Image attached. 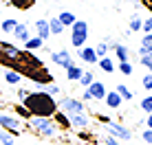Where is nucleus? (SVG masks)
Wrapping results in <instances>:
<instances>
[{
	"label": "nucleus",
	"mask_w": 152,
	"mask_h": 145,
	"mask_svg": "<svg viewBox=\"0 0 152 145\" xmlns=\"http://www.w3.org/2000/svg\"><path fill=\"white\" fill-rule=\"evenodd\" d=\"M22 106L31 112V117H46L51 119L57 112V99L46 95L44 90H31L29 97L22 101Z\"/></svg>",
	"instance_id": "f257e3e1"
},
{
	"label": "nucleus",
	"mask_w": 152,
	"mask_h": 145,
	"mask_svg": "<svg viewBox=\"0 0 152 145\" xmlns=\"http://www.w3.org/2000/svg\"><path fill=\"white\" fill-rule=\"evenodd\" d=\"M29 128L35 134H40L42 138H57V134H60V128L55 125V121L53 119H46V117H31Z\"/></svg>",
	"instance_id": "f03ea898"
},
{
	"label": "nucleus",
	"mask_w": 152,
	"mask_h": 145,
	"mask_svg": "<svg viewBox=\"0 0 152 145\" xmlns=\"http://www.w3.org/2000/svg\"><path fill=\"white\" fill-rule=\"evenodd\" d=\"M57 110L64 112V115H84L86 112V103H84L82 99H77V97H71V95H64L57 99Z\"/></svg>",
	"instance_id": "7ed1b4c3"
},
{
	"label": "nucleus",
	"mask_w": 152,
	"mask_h": 145,
	"mask_svg": "<svg viewBox=\"0 0 152 145\" xmlns=\"http://www.w3.org/2000/svg\"><path fill=\"white\" fill-rule=\"evenodd\" d=\"M88 33H91L88 22H86V20H77V22L71 27V44H73V49H82V46H86Z\"/></svg>",
	"instance_id": "20e7f679"
},
{
	"label": "nucleus",
	"mask_w": 152,
	"mask_h": 145,
	"mask_svg": "<svg viewBox=\"0 0 152 145\" xmlns=\"http://www.w3.org/2000/svg\"><path fill=\"white\" fill-rule=\"evenodd\" d=\"M24 77H27L29 81H33V84H35V90H42L44 86H49V84H53V81H55V77L51 75V70L46 68V66H42V68H33V70H29Z\"/></svg>",
	"instance_id": "39448f33"
},
{
	"label": "nucleus",
	"mask_w": 152,
	"mask_h": 145,
	"mask_svg": "<svg viewBox=\"0 0 152 145\" xmlns=\"http://www.w3.org/2000/svg\"><path fill=\"white\" fill-rule=\"evenodd\" d=\"M106 134L113 136V138H117V141H121V143L132 138V130H128V128H126L124 123H119V121H108L106 123Z\"/></svg>",
	"instance_id": "423d86ee"
},
{
	"label": "nucleus",
	"mask_w": 152,
	"mask_h": 145,
	"mask_svg": "<svg viewBox=\"0 0 152 145\" xmlns=\"http://www.w3.org/2000/svg\"><path fill=\"white\" fill-rule=\"evenodd\" d=\"M0 130L11 132L13 136H18L20 130H22V121L13 115H7V112H0Z\"/></svg>",
	"instance_id": "0eeeda50"
},
{
	"label": "nucleus",
	"mask_w": 152,
	"mask_h": 145,
	"mask_svg": "<svg viewBox=\"0 0 152 145\" xmlns=\"http://www.w3.org/2000/svg\"><path fill=\"white\" fill-rule=\"evenodd\" d=\"M49 59H51V64H55V66H60V68H71L73 64H75V59H73V55L69 53L66 49H60V51H51V55H49Z\"/></svg>",
	"instance_id": "6e6552de"
},
{
	"label": "nucleus",
	"mask_w": 152,
	"mask_h": 145,
	"mask_svg": "<svg viewBox=\"0 0 152 145\" xmlns=\"http://www.w3.org/2000/svg\"><path fill=\"white\" fill-rule=\"evenodd\" d=\"M84 90L91 95V99L93 101H104V97H106V92H108V88L104 86V81H99V79H95L88 88H84Z\"/></svg>",
	"instance_id": "1a4fd4ad"
},
{
	"label": "nucleus",
	"mask_w": 152,
	"mask_h": 145,
	"mask_svg": "<svg viewBox=\"0 0 152 145\" xmlns=\"http://www.w3.org/2000/svg\"><path fill=\"white\" fill-rule=\"evenodd\" d=\"M110 51L115 53V59L117 62H130V49L121 42H113L110 40Z\"/></svg>",
	"instance_id": "9d476101"
},
{
	"label": "nucleus",
	"mask_w": 152,
	"mask_h": 145,
	"mask_svg": "<svg viewBox=\"0 0 152 145\" xmlns=\"http://www.w3.org/2000/svg\"><path fill=\"white\" fill-rule=\"evenodd\" d=\"M77 57H80L84 64H97V53H95V49L93 46H82V49H77Z\"/></svg>",
	"instance_id": "9b49d317"
},
{
	"label": "nucleus",
	"mask_w": 152,
	"mask_h": 145,
	"mask_svg": "<svg viewBox=\"0 0 152 145\" xmlns=\"http://www.w3.org/2000/svg\"><path fill=\"white\" fill-rule=\"evenodd\" d=\"M33 27H35V35H38L40 40H44V42H46V40L51 38V31H49V20H46V18H38V20L33 22Z\"/></svg>",
	"instance_id": "f8f14e48"
},
{
	"label": "nucleus",
	"mask_w": 152,
	"mask_h": 145,
	"mask_svg": "<svg viewBox=\"0 0 152 145\" xmlns=\"http://www.w3.org/2000/svg\"><path fill=\"white\" fill-rule=\"evenodd\" d=\"M13 40H15V42H27V40L31 38V31H29V27H27V24H24V22H18V24H15V29H13Z\"/></svg>",
	"instance_id": "ddd939ff"
},
{
	"label": "nucleus",
	"mask_w": 152,
	"mask_h": 145,
	"mask_svg": "<svg viewBox=\"0 0 152 145\" xmlns=\"http://www.w3.org/2000/svg\"><path fill=\"white\" fill-rule=\"evenodd\" d=\"M71 119V128H75V130H86V128H91V117L84 112V115H73L69 117Z\"/></svg>",
	"instance_id": "4468645a"
},
{
	"label": "nucleus",
	"mask_w": 152,
	"mask_h": 145,
	"mask_svg": "<svg viewBox=\"0 0 152 145\" xmlns=\"http://www.w3.org/2000/svg\"><path fill=\"white\" fill-rule=\"evenodd\" d=\"M104 103H106V108H110V110H119V108H121V103H124V99H121L115 90H108L106 97H104Z\"/></svg>",
	"instance_id": "2eb2a0df"
},
{
	"label": "nucleus",
	"mask_w": 152,
	"mask_h": 145,
	"mask_svg": "<svg viewBox=\"0 0 152 145\" xmlns=\"http://www.w3.org/2000/svg\"><path fill=\"white\" fill-rule=\"evenodd\" d=\"M139 57H145V55H152V33H145L139 42V49H137Z\"/></svg>",
	"instance_id": "dca6fc26"
},
{
	"label": "nucleus",
	"mask_w": 152,
	"mask_h": 145,
	"mask_svg": "<svg viewBox=\"0 0 152 145\" xmlns=\"http://www.w3.org/2000/svg\"><path fill=\"white\" fill-rule=\"evenodd\" d=\"M42 46H44V40H40L38 35H31L27 42L22 44V51H29V53H35V51H40Z\"/></svg>",
	"instance_id": "f3484780"
},
{
	"label": "nucleus",
	"mask_w": 152,
	"mask_h": 145,
	"mask_svg": "<svg viewBox=\"0 0 152 145\" xmlns=\"http://www.w3.org/2000/svg\"><path fill=\"white\" fill-rule=\"evenodd\" d=\"M22 79H24V77L20 75L18 70H11V68L4 70V84H9V86H20V84H22Z\"/></svg>",
	"instance_id": "a211bd4d"
},
{
	"label": "nucleus",
	"mask_w": 152,
	"mask_h": 145,
	"mask_svg": "<svg viewBox=\"0 0 152 145\" xmlns=\"http://www.w3.org/2000/svg\"><path fill=\"white\" fill-rule=\"evenodd\" d=\"M51 119L55 121V125L60 128V130H71V119H69V115H64V112H60V110H57Z\"/></svg>",
	"instance_id": "6ab92c4d"
},
{
	"label": "nucleus",
	"mask_w": 152,
	"mask_h": 145,
	"mask_svg": "<svg viewBox=\"0 0 152 145\" xmlns=\"http://www.w3.org/2000/svg\"><path fill=\"white\" fill-rule=\"evenodd\" d=\"M57 20H60V22L64 24V29H71L73 24L77 22V15L73 13V11H62L60 15H57Z\"/></svg>",
	"instance_id": "aec40b11"
},
{
	"label": "nucleus",
	"mask_w": 152,
	"mask_h": 145,
	"mask_svg": "<svg viewBox=\"0 0 152 145\" xmlns=\"http://www.w3.org/2000/svg\"><path fill=\"white\" fill-rule=\"evenodd\" d=\"M97 66H99V68H102L104 72H108V75L117 70V64H115V59H113V57H102V59H97Z\"/></svg>",
	"instance_id": "412c9836"
},
{
	"label": "nucleus",
	"mask_w": 152,
	"mask_h": 145,
	"mask_svg": "<svg viewBox=\"0 0 152 145\" xmlns=\"http://www.w3.org/2000/svg\"><path fill=\"white\" fill-rule=\"evenodd\" d=\"M93 49H95V53H97L99 59H102V57H108V51H110V40H108V38L102 40V42H97Z\"/></svg>",
	"instance_id": "4be33fe9"
},
{
	"label": "nucleus",
	"mask_w": 152,
	"mask_h": 145,
	"mask_svg": "<svg viewBox=\"0 0 152 145\" xmlns=\"http://www.w3.org/2000/svg\"><path fill=\"white\" fill-rule=\"evenodd\" d=\"M141 24H143V18H141L139 13H132L130 15V22H128V33H139Z\"/></svg>",
	"instance_id": "5701e85b"
},
{
	"label": "nucleus",
	"mask_w": 152,
	"mask_h": 145,
	"mask_svg": "<svg viewBox=\"0 0 152 145\" xmlns=\"http://www.w3.org/2000/svg\"><path fill=\"white\" fill-rule=\"evenodd\" d=\"M82 75H84V68L80 64H73L71 68H66V79H69V81H80Z\"/></svg>",
	"instance_id": "b1692460"
},
{
	"label": "nucleus",
	"mask_w": 152,
	"mask_h": 145,
	"mask_svg": "<svg viewBox=\"0 0 152 145\" xmlns=\"http://www.w3.org/2000/svg\"><path fill=\"white\" fill-rule=\"evenodd\" d=\"M7 4H11L13 9H20V11H27L35 4V0H4Z\"/></svg>",
	"instance_id": "393cba45"
},
{
	"label": "nucleus",
	"mask_w": 152,
	"mask_h": 145,
	"mask_svg": "<svg viewBox=\"0 0 152 145\" xmlns=\"http://www.w3.org/2000/svg\"><path fill=\"white\" fill-rule=\"evenodd\" d=\"M115 92H117L119 97H121L124 101H132V97H134V92L130 90L126 84H117V88H115Z\"/></svg>",
	"instance_id": "a878e982"
},
{
	"label": "nucleus",
	"mask_w": 152,
	"mask_h": 145,
	"mask_svg": "<svg viewBox=\"0 0 152 145\" xmlns=\"http://www.w3.org/2000/svg\"><path fill=\"white\" fill-rule=\"evenodd\" d=\"M49 31H51V35H62V33L66 31V29H64V24L57 20V15L49 20Z\"/></svg>",
	"instance_id": "bb28decb"
},
{
	"label": "nucleus",
	"mask_w": 152,
	"mask_h": 145,
	"mask_svg": "<svg viewBox=\"0 0 152 145\" xmlns=\"http://www.w3.org/2000/svg\"><path fill=\"white\" fill-rule=\"evenodd\" d=\"M13 112H15V117H18L20 121H29V119H31V112L22 106V103H15V106H13Z\"/></svg>",
	"instance_id": "cd10ccee"
},
{
	"label": "nucleus",
	"mask_w": 152,
	"mask_h": 145,
	"mask_svg": "<svg viewBox=\"0 0 152 145\" xmlns=\"http://www.w3.org/2000/svg\"><path fill=\"white\" fill-rule=\"evenodd\" d=\"M15 24H18V20H15V18H4L2 24H0V29H2V33H13Z\"/></svg>",
	"instance_id": "c85d7f7f"
},
{
	"label": "nucleus",
	"mask_w": 152,
	"mask_h": 145,
	"mask_svg": "<svg viewBox=\"0 0 152 145\" xmlns=\"http://www.w3.org/2000/svg\"><path fill=\"white\" fill-rule=\"evenodd\" d=\"M42 90H44L46 95H51V97H53V99H60V95H62V88L57 86L55 81H53V84H49V86H44V88H42Z\"/></svg>",
	"instance_id": "c756f323"
},
{
	"label": "nucleus",
	"mask_w": 152,
	"mask_h": 145,
	"mask_svg": "<svg viewBox=\"0 0 152 145\" xmlns=\"http://www.w3.org/2000/svg\"><path fill=\"white\" fill-rule=\"evenodd\" d=\"M93 81H95V75H93L91 70H84V75L80 77V81H77V84H80L82 88H88V86L93 84Z\"/></svg>",
	"instance_id": "7c9ffc66"
},
{
	"label": "nucleus",
	"mask_w": 152,
	"mask_h": 145,
	"mask_svg": "<svg viewBox=\"0 0 152 145\" xmlns=\"http://www.w3.org/2000/svg\"><path fill=\"white\" fill-rule=\"evenodd\" d=\"M0 145H15V136L7 130H0Z\"/></svg>",
	"instance_id": "2f4dec72"
},
{
	"label": "nucleus",
	"mask_w": 152,
	"mask_h": 145,
	"mask_svg": "<svg viewBox=\"0 0 152 145\" xmlns=\"http://www.w3.org/2000/svg\"><path fill=\"white\" fill-rule=\"evenodd\" d=\"M117 70L121 72V75L128 77V75H132V72H134V66L130 64V62H119V64H117Z\"/></svg>",
	"instance_id": "473e14b6"
},
{
	"label": "nucleus",
	"mask_w": 152,
	"mask_h": 145,
	"mask_svg": "<svg viewBox=\"0 0 152 145\" xmlns=\"http://www.w3.org/2000/svg\"><path fill=\"white\" fill-rule=\"evenodd\" d=\"M139 108H141V112H152V95H145L143 99L139 101Z\"/></svg>",
	"instance_id": "72a5a7b5"
},
{
	"label": "nucleus",
	"mask_w": 152,
	"mask_h": 145,
	"mask_svg": "<svg viewBox=\"0 0 152 145\" xmlns=\"http://www.w3.org/2000/svg\"><path fill=\"white\" fill-rule=\"evenodd\" d=\"M29 88H22V86H18V90H15V99H18V103H22L24 99L29 97Z\"/></svg>",
	"instance_id": "f704fd0d"
},
{
	"label": "nucleus",
	"mask_w": 152,
	"mask_h": 145,
	"mask_svg": "<svg viewBox=\"0 0 152 145\" xmlns=\"http://www.w3.org/2000/svg\"><path fill=\"white\" fill-rule=\"evenodd\" d=\"M141 31H143V35H145V33H152V15H150V18H143Z\"/></svg>",
	"instance_id": "c9c22d12"
},
{
	"label": "nucleus",
	"mask_w": 152,
	"mask_h": 145,
	"mask_svg": "<svg viewBox=\"0 0 152 145\" xmlns=\"http://www.w3.org/2000/svg\"><path fill=\"white\" fill-rule=\"evenodd\" d=\"M141 86L145 88V90H152V75H143V79H141Z\"/></svg>",
	"instance_id": "e433bc0d"
},
{
	"label": "nucleus",
	"mask_w": 152,
	"mask_h": 145,
	"mask_svg": "<svg viewBox=\"0 0 152 145\" xmlns=\"http://www.w3.org/2000/svg\"><path fill=\"white\" fill-rule=\"evenodd\" d=\"M141 138H143L145 145H152V130H143L141 132Z\"/></svg>",
	"instance_id": "4c0bfd02"
},
{
	"label": "nucleus",
	"mask_w": 152,
	"mask_h": 145,
	"mask_svg": "<svg viewBox=\"0 0 152 145\" xmlns=\"http://www.w3.org/2000/svg\"><path fill=\"white\" fill-rule=\"evenodd\" d=\"M104 145H124L121 141H117V138H113V136H108V134H106V136H104Z\"/></svg>",
	"instance_id": "58836bf2"
},
{
	"label": "nucleus",
	"mask_w": 152,
	"mask_h": 145,
	"mask_svg": "<svg viewBox=\"0 0 152 145\" xmlns=\"http://www.w3.org/2000/svg\"><path fill=\"white\" fill-rule=\"evenodd\" d=\"M97 121L106 125V123H108V121H113V119H110V117H106V115H97Z\"/></svg>",
	"instance_id": "ea45409f"
},
{
	"label": "nucleus",
	"mask_w": 152,
	"mask_h": 145,
	"mask_svg": "<svg viewBox=\"0 0 152 145\" xmlns=\"http://www.w3.org/2000/svg\"><path fill=\"white\" fill-rule=\"evenodd\" d=\"M141 4H143L145 9H150V13H152V0H141Z\"/></svg>",
	"instance_id": "a19ab883"
},
{
	"label": "nucleus",
	"mask_w": 152,
	"mask_h": 145,
	"mask_svg": "<svg viewBox=\"0 0 152 145\" xmlns=\"http://www.w3.org/2000/svg\"><path fill=\"white\" fill-rule=\"evenodd\" d=\"M80 138H82V141H88V138H91V134L84 132V130H80Z\"/></svg>",
	"instance_id": "79ce46f5"
},
{
	"label": "nucleus",
	"mask_w": 152,
	"mask_h": 145,
	"mask_svg": "<svg viewBox=\"0 0 152 145\" xmlns=\"http://www.w3.org/2000/svg\"><path fill=\"white\" fill-rule=\"evenodd\" d=\"M145 125H148V130H152V112L145 117Z\"/></svg>",
	"instance_id": "37998d69"
},
{
	"label": "nucleus",
	"mask_w": 152,
	"mask_h": 145,
	"mask_svg": "<svg viewBox=\"0 0 152 145\" xmlns=\"http://www.w3.org/2000/svg\"><path fill=\"white\" fill-rule=\"evenodd\" d=\"M145 68H148V72H150V75H152V62H150V64H148V66H145Z\"/></svg>",
	"instance_id": "c03bdc74"
},
{
	"label": "nucleus",
	"mask_w": 152,
	"mask_h": 145,
	"mask_svg": "<svg viewBox=\"0 0 152 145\" xmlns=\"http://www.w3.org/2000/svg\"><path fill=\"white\" fill-rule=\"evenodd\" d=\"M0 13H2V7H0Z\"/></svg>",
	"instance_id": "a18cd8bd"
},
{
	"label": "nucleus",
	"mask_w": 152,
	"mask_h": 145,
	"mask_svg": "<svg viewBox=\"0 0 152 145\" xmlns=\"http://www.w3.org/2000/svg\"><path fill=\"white\" fill-rule=\"evenodd\" d=\"M0 108H2V103H0Z\"/></svg>",
	"instance_id": "49530a36"
}]
</instances>
